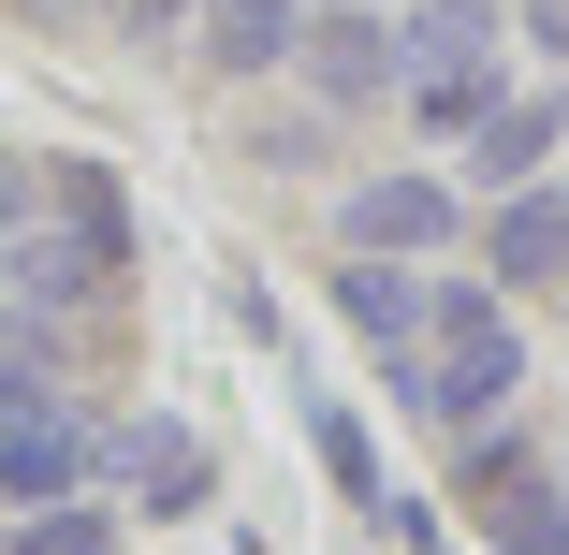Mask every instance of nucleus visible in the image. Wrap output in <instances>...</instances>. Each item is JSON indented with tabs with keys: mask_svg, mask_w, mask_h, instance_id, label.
Masks as SVG:
<instances>
[{
	"mask_svg": "<svg viewBox=\"0 0 569 555\" xmlns=\"http://www.w3.org/2000/svg\"><path fill=\"white\" fill-rule=\"evenodd\" d=\"M511 395H526L511 307H497L482 278H423V351L395 366V409H423V424H482V409H511Z\"/></svg>",
	"mask_w": 569,
	"mask_h": 555,
	"instance_id": "nucleus-1",
	"label": "nucleus"
},
{
	"mask_svg": "<svg viewBox=\"0 0 569 555\" xmlns=\"http://www.w3.org/2000/svg\"><path fill=\"white\" fill-rule=\"evenodd\" d=\"M468 512H482V541H497V555H569V483L526 454L511 424L468 454Z\"/></svg>",
	"mask_w": 569,
	"mask_h": 555,
	"instance_id": "nucleus-2",
	"label": "nucleus"
},
{
	"mask_svg": "<svg viewBox=\"0 0 569 555\" xmlns=\"http://www.w3.org/2000/svg\"><path fill=\"white\" fill-rule=\"evenodd\" d=\"M88 468H102V424L73 395L30 409V424H0V512H59V497H88Z\"/></svg>",
	"mask_w": 569,
	"mask_h": 555,
	"instance_id": "nucleus-3",
	"label": "nucleus"
},
{
	"mask_svg": "<svg viewBox=\"0 0 569 555\" xmlns=\"http://www.w3.org/2000/svg\"><path fill=\"white\" fill-rule=\"evenodd\" d=\"M102 468H118V483L147 497V526H176V512H204V497H219V454H204V438H190L176 409L118 424V438H102Z\"/></svg>",
	"mask_w": 569,
	"mask_h": 555,
	"instance_id": "nucleus-4",
	"label": "nucleus"
},
{
	"mask_svg": "<svg viewBox=\"0 0 569 555\" xmlns=\"http://www.w3.org/2000/svg\"><path fill=\"white\" fill-rule=\"evenodd\" d=\"M292 73H307V88L336 102V118H351V102H380V88H395L409 59H395V30H380V0H336V16H321V30L292 44Z\"/></svg>",
	"mask_w": 569,
	"mask_h": 555,
	"instance_id": "nucleus-5",
	"label": "nucleus"
},
{
	"mask_svg": "<svg viewBox=\"0 0 569 555\" xmlns=\"http://www.w3.org/2000/svg\"><path fill=\"white\" fill-rule=\"evenodd\" d=\"M452 219H468V205H452L438 176H366L351 190V249L366 264H423V249H452Z\"/></svg>",
	"mask_w": 569,
	"mask_h": 555,
	"instance_id": "nucleus-6",
	"label": "nucleus"
},
{
	"mask_svg": "<svg viewBox=\"0 0 569 555\" xmlns=\"http://www.w3.org/2000/svg\"><path fill=\"white\" fill-rule=\"evenodd\" d=\"M292 44H307V0H204V16H190V59L204 73H292Z\"/></svg>",
	"mask_w": 569,
	"mask_h": 555,
	"instance_id": "nucleus-7",
	"label": "nucleus"
},
{
	"mask_svg": "<svg viewBox=\"0 0 569 555\" xmlns=\"http://www.w3.org/2000/svg\"><path fill=\"white\" fill-rule=\"evenodd\" d=\"M555 147H569V102H555V88H511L497 118L468 132V176H482V190H540Z\"/></svg>",
	"mask_w": 569,
	"mask_h": 555,
	"instance_id": "nucleus-8",
	"label": "nucleus"
},
{
	"mask_svg": "<svg viewBox=\"0 0 569 555\" xmlns=\"http://www.w3.org/2000/svg\"><path fill=\"white\" fill-rule=\"evenodd\" d=\"M336 321H351L380 366H409V351H423V278H409V264H351V278H336Z\"/></svg>",
	"mask_w": 569,
	"mask_h": 555,
	"instance_id": "nucleus-9",
	"label": "nucleus"
},
{
	"mask_svg": "<svg viewBox=\"0 0 569 555\" xmlns=\"http://www.w3.org/2000/svg\"><path fill=\"white\" fill-rule=\"evenodd\" d=\"M482 249H497V278H569V190H497Z\"/></svg>",
	"mask_w": 569,
	"mask_h": 555,
	"instance_id": "nucleus-10",
	"label": "nucleus"
},
{
	"mask_svg": "<svg viewBox=\"0 0 569 555\" xmlns=\"http://www.w3.org/2000/svg\"><path fill=\"white\" fill-rule=\"evenodd\" d=\"M395 59H409V73H468V59H497V0H423V16L395 30Z\"/></svg>",
	"mask_w": 569,
	"mask_h": 555,
	"instance_id": "nucleus-11",
	"label": "nucleus"
},
{
	"mask_svg": "<svg viewBox=\"0 0 569 555\" xmlns=\"http://www.w3.org/2000/svg\"><path fill=\"white\" fill-rule=\"evenodd\" d=\"M395 102H409V118H423V132H452V147H468V132L497 118V102H511V88H497V59H468V73H395Z\"/></svg>",
	"mask_w": 569,
	"mask_h": 555,
	"instance_id": "nucleus-12",
	"label": "nucleus"
},
{
	"mask_svg": "<svg viewBox=\"0 0 569 555\" xmlns=\"http://www.w3.org/2000/svg\"><path fill=\"white\" fill-rule=\"evenodd\" d=\"M307 438H321V468H336V497L351 512H380L395 483H380V454H366V424H351V395H307Z\"/></svg>",
	"mask_w": 569,
	"mask_h": 555,
	"instance_id": "nucleus-13",
	"label": "nucleus"
},
{
	"mask_svg": "<svg viewBox=\"0 0 569 555\" xmlns=\"http://www.w3.org/2000/svg\"><path fill=\"white\" fill-rule=\"evenodd\" d=\"M0 555H118V512H88V497H59V512H30Z\"/></svg>",
	"mask_w": 569,
	"mask_h": 555,
	"instance_id": "nucleus-14",
	"label": "nucleus"
},
{
	"mask_svg": "<svg viewBox=\"0 0 569 555\" xmlns=\"http://www.w3.org/2000/svg\"><path fill=\"white\" fill-rule=\"evenodd\" d=\"M102 16H118V30H132V44H176V30H190V16H204V0H102Z\"/></svg>",
	"mask_w": 569,
	"mask_h": 555,
	"instance_id": "nucleus-15",
	"label": "nucleus"
}]
</instances>
